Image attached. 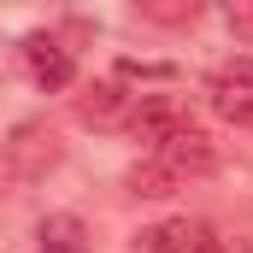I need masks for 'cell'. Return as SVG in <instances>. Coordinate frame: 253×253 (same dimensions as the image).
<instances>
[{
    "instance_id": "7a4b0ae2",
    "label": "cell",
    "mask_w": 253,
    "mask_h": 253,
    "mask_svg": "<svg viewBox=\"0 0 253 253\" xmlns=\"http://www.w3.org/2000/svg\"><path fill=\"white\" fill-rule=\"evenodd\" d=\"M59 165V135L47 124H18L12 129V141H6V171L18 177V183H36V177H47Z\"/></svg>"
},
{
    "instance_id": "6da1fadb",
    "label": "cell",
    "mask_w": 253,
    "mask_h": 253,
    "mask_svg": "<svg viewBox=\"0 0 253 253\" xmlns=\"http://www.w3.org/2000/svg\"><path fill=\"white\" fill-rule=\"evenodd\" d=\"M147 159H153V165H165L177 183H189V177H206V171L218 165V153H212V135H206L200 124H189V118L171 129V135H165V141H159Z\"/></svg>"
},
{
    "instance_id": "3957f363",
    "label": "cell",
    "mask_w": 253,
    "mask_h": 253,
    "mask_svg": "<svg viewBox=\"0 0 253 253\" xmlns=\"http://www.w3.org/2000/svg\"><path fill=\"white\" fill-rule=\"evenodd\" d=\"M135 253H218V236H212V224H200V218H171V224L141 230Z\"/></svg>"
},
{
    "instance_id": "5b68a950",
    "label": "cell",
    "mask_w": 253,
    "mask_h": 253,
    "mask_svg": "<svg viewBox=\"0 0 253 253\" xmlns=\"http://www.w3.org/2000/svg\"><path fill=\"white\" fill-rule=\"evenodd\" d=\"M24 59H30V77L42 83V88H71V77H77V65H71V47H59L53 36H30L24 42Z\"/></svg>"
},
{
    "instance_id": "277c9868",
    "label": "cell",
    "mask_w": 253,
    "mask_h": 253,
    "mask_svg": "<svg viewBox=\"0 0 253 253\" xmlns=\"http://www.w3.org/2000/svg\"><path fill=\"white\" fill-rule=\"evenodd\" d=\"M212 106L224 118H253V53H242L236 65H224L212 77Z\"/></svg>"
},
{
    "instance_id": "52a82bcc",
    "label": "cell",
    "mask_w": 253,
    "mask_h": 253,
    "mask_svg": "<svg viewBox=\"0 0 253 253\" xmlns=\"http://www.w3.org/2000/svg\"><path fill=\"white\" fill-rule=\"evenodd\" d=\"M36 236H42V253H83L88 248V230H83V218H71V212H47Z\"/></svg>"
},
{
    "instance_id": "9c48e42d",
    "label": "cell",
    "mask_w": 253,
    "mask_h": 253,
    "mask_svg": "<svg viewBox=\"0 0 253 253\" xmlns=\"http://www.w3.org/2000/svg\"><path fill=\"white\" fill-rule=\"evenodd\" d=\"M183 183L165 171V165H153V159H141L135 171H129V194H147V200H159V194H177Z\"/></svg>"
},
{
    "instance_id": "8fae6325",
    "label": "cell",
    "mask_w": 253,
    "mask_h": 253,
    "mask_svg": "<svg viewBox=\"0 0 253 253\" xmlns=\"http://www.w3.org/2000/svg\"><path fill=\"white\" fill-rule=\"evenodd\" d=\"M224 24H230V36H242V42H253V6H248V0L224 6Z\"/></svg>"
},
{
    "instance_id": "8992f818",
    "label": "cell",
    "mask_w": 253,
    "mask_h": 253,
    "mask_svg": "<svg viewBox=\"0 0 253 253\" xmlns=\"http://www.w3.org/2000/svg\"><path fill=\"white\" fill-rule=\"evenodd\" d=\"M177 124H183V112H177V100H171V94H147V100L129 112V135H135V141H147V147H159Z\"/></svg>"
},
{
    "instance_id": "ba28073f",
    "label": "cell",
    "mask_w": 253,
    "mask_h": 253,
    "mask_svg": "<svg viewBox=\"0 0 253 253\" xmlns=\"http://www.w3.org/2000/svg\"><path fill=\"white\" fill-rule=\"evenodd\" d=\"M77 112H83L88 124H112V118L124 112V88H118V83H94V88L77 100Z\"/></svg>"
},
{
    "instance_id": "30bf717a",
    "label": "cell",
    "mask_w": 253,
    "mask_h": 253,
    "mask_svg": "<svg viewBox=\"0 0 253 253\" xmlns=\"http://www.w3.org/2000/svg\"><path fill=\"white\" fill-rule=\"evenodd\" d=\"M141 18H159V24H183V18H194V0H141Z\"/></svg>"
}]
</instances>
